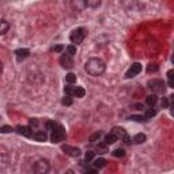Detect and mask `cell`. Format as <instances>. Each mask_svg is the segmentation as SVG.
<instances>
[{"mask_svg":"<svg viewBox=\"0 0 174 174\" xmlns=\"http://www.w3.org/2000/svg\"><path fill=\"white\" fill-rule=\"evenodd\" d=\"M97 151H98V154H106L109 150H107V144H98L97 146Z\"/></svg>","mask_w":174,"mask_h":174,"instance_id":"cb8c5ba5","label":"cell"},{"mask_svg":"<svg viewBox=\"0 0 174 174\" xmlns=\"http://www.w3.org/2000/svg\"><path fill=\"white\" fill-rule=\"evenodd\" d=\"M65 138V131L61 125H57L53 131H52V135H50V140H52V143H60L63 142Z\"/></svg>","mask_w":174,"mask_h":174,"instance_id":"277c9868","label":"cell"},{"mask_svg":"<svg viewBox=\"0 0 174 174\" xmlns=\"http://www.w3.org/2000/svg\"><path fill=\"white\" fill-rule=\"evenodd\" d=\"M67 52H68V54H71V56L76 54V46H75V45H68V46H67Z\"/></svg>","mask_w":174,"mask_h":174,"instance_id":"f1b7e54d","label":"cell"},{"mask_svg":"<svg viewBox=\"0 0 174 174\" xmlns=\"http://www.w3.org/2000/svg\"><path fill=\"white\" fill-rule=\"evenodd\" d=\"M65 80H67L68 85L75 83V82H76V75H75V74H72V72H69V74H67V76H65Z\"/></svg>","mask_w":174,"mask_h":174,"instance_id":"7402d4cb","label":"cell"},{"mask_svg":"<svg viewBox=\"0 0 174 174\" xmlns=\"http://www.w3.org/2000/svg\"><path fill=\"white\" fill-rule=\"evenodd\" d=\"M33 170L36 171V173L38 174H45L48 173L50 170V165L48 161H45V159H40V161H37L36 163H34V167H33Z\"/></svg>","mask_w":174,"mask_h":174,"instance_id":"5b68a950","label":"cell"},{"mask_svg":"<svg viewBox=\"0 0 174 174\" xmlns=\"http://www.w3.org/2000/svg\"><path fill=\"white\" fill-rule=\"evenodd\" d=\"M85 94H86V91H85L83 87H76V89H75V94H74V95H75L76 98H83V97H85Z\"/></svg>","mask_w":174,"mask_h":174,"instance_id":"44dd1931","label":"cell"},{"mask_svg":"<svg viewBox=\"0 0 174 174\" xmlns=\"http://www.w3.org/2000/svg\"><path fill=\"white\" fill-rule=\"evenodd\" d=\"M85 69L90 76H101L106 69L105 63L98 57H91L85 64Z\"/></svg>","mask_w":174,"mask_h":174,"instance_id":"6da1fadb","label":"cell"},{"mask_svg":"<svg viewBox=\"0 0 174 174\" xmlns=\"http://www.w3.org/2000/svg\"><path fill=\"white\" fill-rule=\"evenodd\" d=\"M60 64H61L63 68H65V69H71L74 67V58H72L71 54H63L61 57H60Z\"/></svg>","mask_w":174,"mask_h":174,"instance_id":"52a82bcc","label":"cell"},{"mask_svg":"<svg viewBox=\"0 0 174 174\" xmlns=\"http://www.w3.org/2000/svg\"><path fill=\"white\" fill-rule=\"evenodd\" d=\"M146 102L150 107L151 106H155V103L158 102V97H156V94H151V95H148L147 99H146Z\"/></svg>","mask_w":174,"mask_h":174,"instance_id":"e0dca14e","label":"cell"},{"mask_svg":"<svg viewBox=\"0 0 174 174\" xmlns=\"http://www.w3.org/2000/svg\"><path fill=\"white\" fill-rule=\"evenodd\" d=\"M112 133L116 135L117 139H124V136L127 135V132H125L124 128H121V127H114L112 129Z\"/></svg>","mask_w":174,"mask_h":174,"instance_id":"8fae6325","label":"cell"},{"mask_svg":"<svg viewBox=\"0 0 174 174\" xmlns=\"http://www.w3.org/2000/svg\"><path fill=\"white\" fill-rule=\"evenodd\" d=\"M61 103L64 105V106H71V105H72V98L69 97V95H67V97H64V98H63Z\"/></svg>","mask_w":174,"mask_h":174,"instance_id":"4316f807","label":"cell"},{"mask_svg":"<svg viewBox=\"0 0 174 174\" xmlns=\"http://www.w3.org/2000/svg\"><path fill=\"white\" fill-rule=\"evenodd\" d=\"M131 120L133 121H138V122H140V121H147V118L144 116H131Z\"/></svg>","mask_w":174,"mask_h":174,"instance_id":"1f68e13d","label":"cell"},{"mask_svg":"<svg viewBox=\"0 0 174 174\" xmlns=\"http://www.w3.org/2000/svg\"><path fill=\"white\" fill-rule=\"evenodd\" d=\"M83 3H85V6L90 7V8H97V7L101 6L102 0H83Z\"/></svg>","mask_w":174,"mask_h":174,"instance_id":"4fadbf2b","label":"cell"},{"mask_svg":"<svg viewBox=\"0 0 174 174\" xmlns=\"http://www.w3.org/2000/svg\"><path fill=\"white\" fill-rule=\"evenodd\" d=\"M85 37H86V30L83 29V27H78V29H75V30L71 33L69 40H71L72 44L79 45V44H82V42H83Z\"/></svg>","mask_w":174,"mask_h":174,"instance_id":"3957f363","label":"cell"},{"mask_svg":"<svg viewBox=\"0 0 174 174\" xmlns=\"http://www.w3.org/2000/svg\"><path fill=\"white\" fill-rule=\"evenodd\" d=\"M15 54H17L18 60H21V58H26V57H29L30 50L29 49H17L15 50Z\"/></svg>","mask_w":174,"mask_h":174,"instance_id":"5bb4252c","label":"cell"},{"mask_svg":"<svg viewBox=\"0 0 174 174\" xmlns=\"http://www.w3.org/2000/svg\"><path fill=\"white\" fill-rule=\"evenodd\" d=\"M1 72H3V63L0 61V74H1Z\"/></svg>","mask_w":174,"mask_h":174,"instance_id":"8d00e7d4","label":"cell"},{"mask_svg":"<svg viewBox=\"0 0 174 174\" xmlns=\"http://www.w3.org/2000/svg\"><path fill=\"white\" fill-rule=\"evenodd\" d=\"M173 69H170L167 72V78H169V87H174V82H173Z\"/></svg>","mask_w":174,"mask_h":174,"instance_id":"f546056e","label":"cell"},{"mask_svg":"<svg viewBox=\"0 0 174 174\" xmlns=\"http://www.w3.org/2000/svg\"><path fill=\"white\" fill-rule=\"evenodd\" d=\"M57 125L58 124H56L54 121H48V122H46V129H48V131H53Z\"/></svg>","mask_w":174,"mask_h":174,"instance_id":"4dcf8cb0","label":"cell"},{"mask_svg":"<svg viewBox=\"0 0 174 174\" xmlns=\"http://www.w3.org/2000/svg\"><path fill=\"white\" fill-rule=\"evenodd\" d=\"M75 89L76 87H74V86L71 85H68L64 87V93H65V95H69V97H72L74 94H75Z\"/></svg>","mask_w":174,"mask_h":174,"instance_id":"ffe728a7","label":"cell"},{"mask_svg":"<svg viewBox=\"0 0 174 174\" xmlns=\"http://www.w3.org/2000/svg\"><path fill=\"white\" fill-rule=\"evenodd\" d=\"M10 132H12V128H11L10 125H3V127H0V133H10Z\"/></svg>","mask_w":174,"mask_h":174,"instance_id":"83f0119b","label":"cell"},{"mask_svg":"<svg viewBox=\"0 0 174 174\" xmlns=\"http://www.w3.org/2000/svg\"><path fill=\"white\" fill-rule=\"evenodd\" d=\"M148 89H151L154 91V94H159V93H165L166 89V83L162 79H151L147 83Z\"/></svg>","mask_w":174,"mask_h":174,"instance_id":"7a4b0ae2","label":"cell"},{"mask_svg":"<svg viewBox=\"0 0 174 174\" xmlns=\"http://www.w3.org/2000/svg\"><path fill=\"white\" fill-rule=\"evenodd\" d=\"M17 132L19 135H22L25 138H31L33 136V131H31L30 127H22V125H19L18 128H17Z\"/></svg>","mask_w":174,"mask_h":174,"instance_id":"9c48e42d","label":"cell"},{"mask_svg":"<svg viewBox=\"0 0 174 174\" xmlns=\"http://www.w3.org/2000/svg\"><path fill=\"white\" fill-rule=\"evenodd\" d=\"M33 139H34L36 142H46L48 135L45 133L44 131H38V132H36V133H33Z\"/></svg>","mask_w":174,"mask_h":174,"instance_id":"30bf717a","label":"cell"},{"mask_svg":"<svg viewBox=\"0 0 174 174\" xmlns=\"http://www.w3.org/2000/svg\"><path fill=\"white\" fill-rule=\"evenodd\" d=\"M117 140H118V139L116 138V135L110 132V133H107L106 136H105V140H103V143L107 144V146H110V144H114V143H116Z\"/></svg>","mask_w":174,"mask_h":174,"instance_id":"7c38bea8","label":"cell"},{"mask_svg":"<svg viewBox=\"0 0 174 174\" xmlns=\"http://www.w3.org/2000/svg\"><path fill=\"white\" fill-rule=\"evenodd\" d=\"M101 136H102V133L101 132H95V133H93L91 136H90V143L94 144V143H97V142H99V139H101Z\"/></svg>","mask_w":174,"mask_h":174,"instance_id":"d6986e66","label":"cell"},{"mask_svg":"<svg viewBox=\"0 0 174 174\" xmlns=\"http://www.w3.org/2000/svg\"><path fill=\"white\" fill-rule=\"evenodd\" d=\"M94 167H95V169H102V167H105V166H106V159H103V158H98V159H95V161H94Z\"/></svg>","mask_w":174,"mask_h":174,"instance_id":"2e32d148","label":"cell"},{"mask_svg":"<svg viewBox=\"0 0 174 174\" xmlns=\"http://www.w3.org/2000/svg\"><path fill=\"white\" fill-rule=\"evenodd\" d=\"M30 124L31 125H37V124H38V121H37L36 118H33V120H30Z\"/></svg>","mask_w":174,"mask_h":174,"instance_id":"d590c367","label":"cell"},{"mask_svg":"<svg viewBox=\"0 0 174 174\" xmlns=\"http://www.w3.org/2000/svg\"><path fill=\"white\" fill-rule=\"evenodd\" d=\"M142 72V64L140 63H133L132 65H131V68L127 71V74H125V78L127 79H131V78H135L136 75H139Z\"/></svg>","mask_w":174,"mask_h":174,"instance_id":"8992f818","label":"cell"},{"mask_svg":"<svg viewBox=\"0 0 174 174\" xmlns=\"http://www.w3.org/2000/svg\"><path fill=\"white\" fill-rule=\"evenodd\" d=\"M8 29H10V23L7 21H4V19H0V36L6 34L8 31Z\"/></svg>","mask_w":174,"mask_h":174,"instance_id":"9a60e30c","label":"cell"},{"mask_svg":"<svg viewBox=\"0 0 174 174\" xmlns=\"http://www.w3.org/2000/svg\"><path fill=\"white\" fill-rule=\"evenodd\" d=\"M147 71L148 72H156L158 71V65H156V64H150L147 67Z\"/></svg>","mask_w":174,"mask_h":174,"instance_id":"836d02e7","label":"cell"},{"mask_svg":"<svg viewBox=\"0 0 174 174\" xmlns=\"http://www.w3.org/2000/svg\"><path fill=\"white\" fill-rule=\"evenodd\" d=\"M146 135L144 133H138V135H135V138H133V142L136 144H142V143H144L146 142Z\"/></svg>","mask_w":174,"mask_h":174,"instance_id":"ac0fdd59","label":"cell"},{"mask_svg":"<svg viewBox=\"0 0 174 174\" xmlns=\"http://www.w3.org/2000/svg\"><path fill=\"white\" fill-rule=\"evenodd\" d=\"M161 106H162V107H169V106H170V99H169V97H167V98H162Z\"/></svg>","mask_w":174,"mask_h":174,"instance_id":"d6a6232c","label":"cell"},{"mask_svg":"<svg viewBox=\"0 0 174 174\" xmlns=\"http://www.w3.org/2000/svg\"><path fill=\"white\" fill-rule=\"evenodd\" d=\"M156 114V109H154V106H151V109H148L147 112H146V114H144V117L147 118V120H150V118H152V117Z\"/></svg>","mask_w":174,"mask_h":174,"instance_id":"603a6c76","label":"cell"},{"mask_svg":"<svg viewBox=\"0 0 174 174\" xmlns=\"http://www.w3.org/2000/svg\"><path fill=\"white\" fill-rule=\"evenodd\" d=\"M112 154H113V156H116V158H122V156L125 155V151L122 148H117V150H114Z\"/></svg>","mask_w":174,"mask_h":174,"instance_id":"484cf974","label":"cell"},{"mask_svg":"<svg viewBox=\"0 0 174 174\" xmlns=\"http://www.w3.org/2000/svg\"><path fill=\"white\" fill-rule=\"evenodd\" d=\"M63 49H64V46H63V45H56V46L53 48V50L56 52V53H60Z\"/></svg>","mask_w":174,"mask_h":174,"instance_id":"e575fe53","label":"cell"},{"mask_svg":"<svg viewBox=\"0 0 174 174\" xmlns=\"http://www.w3.org/2000/svg\"><path fill=\"white\" fill-rule=\"evenodd\" d=\"M94 158H95V152L94 151H87L86 152V155H85V161L89 163V162L94 161Z\"/></svg>","mask_w":174,"mask_h":174,"instance_id":"d4e9b609","label":"cell"},{"mask_svg":"<svg viewBox=\"0 0 174 174\" xmlns=\"http://www.w3.org/2000/svg\"><path fill=\"white\" fill-rule=\"evenodd\" d=\"M61 150L65 152L67 155H69V156H79V155H80V150H79V148H76V147H71V146H63Z\"/></svg>","mask_w":174,"mask_h":174,"instance_id":"ba28073f","label":"cell"}]
</instances>
